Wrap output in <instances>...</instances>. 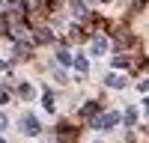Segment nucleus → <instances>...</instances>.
Returning <instances> with one entry per match:
<instances>
[{
    "mask_svg": "<svg viewBox=\"0 0 149 143\" xmlns=\"http://www.w3.org/2000/svg\"><path fill=\"white\" fill-rule=\"evenodd\" d=\"M116 122H119V116H116V113H104V116H98L95 122H93V128H113Z\"/></svg>",
    "mask_w": 149,
    "mask_h": 143,
    "instance_id": "f257e3e1",
    "label": "nucleus"
},
{
    "mask_svg": "<svg viewBox=\"0 0 149 143\" xmlns=\"http://www.w3.org/2000/svg\"><path fill=\"white\" fill-rule=\"evenodd\" d=\"M39 122H36V116H24V131H27V134H39Z\"/></svg>",
    "mask_w": 149,
    "mask_h": 143,
    "instance_id": "f03ea898",
    "label": "nucleus"
},
{
    "mask_svg": "<svg viewBox=\"0 0 149 143\" xmlns=\"http://www.w3.org/2000/svg\"><path fill=\"white\" fill-rule=\"evenodd\" d=\"M107 87L122 90V87H125V78H122V75H107Z\"/></svg>",
    "mask_w": 149,
    "mask_h": 143,
    "instance_id": "7ed1b4c3",
    "label": "nucleus"
},
{
    "mask_svg": "<svg viewBox=\"0 0 149 143\" xmlns=\"http://www.w3.org/2000/svg\"><path fill=\"white\" fill-rule=\"evenodd\" d=\"M74 69H78L81 75H86V72H90V63H86L84 57H78V60H74Z\"/></svg>",
    "mask_w": 149,
    "mask_h": 143,
    "instance_id": "20e7f679",
    "label": "nucleus"
},
{
    "mask_svg": "<svg viewBox=\"0 0 149 143\" xmlns=\"http://www.w3.org/2000/svg\"><path fill=\"white\" fill-rule=\"evenodd\" d=\"M104 48H107L104 39H95V42H93V54H104Z\"/></svg>",
    "mask_w": 149,
    "mask_h": 143,
    "instance_id": "39448f33",
    "label": "nucleus"
},
{
    "mask_svg": "<svg viewBox=\"0 0 149 143\" xmlns=\"http://www.w3.org/2000/svg\"><path fill=\"white\" fill-rule=\"evenodd\" d=\"M57 60H60V63H63V66H69V63H72V57H69L66 51H60V54H57Z\"/></svg>",
    "mask_w": 149,
    "mask_h": 143,
    "instance_id": "423d86ee",
    "label": "nucleus"
},
{
    "mask_svg": "<svg viewBox=\"0 0 149 143\" xmlns=\"http://www.w3.org/2000/svg\"><path fill=\"white\" fill-rule=\"evenodd\" d=\"M0 143H6V140H3V137H0Z\"/></svg>",
    "mask_w": 149,
    "mask_h": 143,
    "instance_id": "0eeeda50",
    "label": "nucleus"
}]
</instances>
